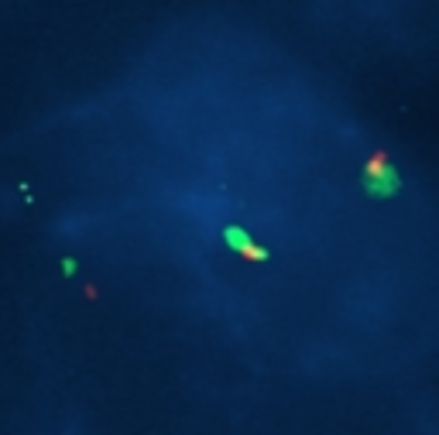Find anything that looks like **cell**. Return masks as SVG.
Masks as SVG:
<instances>
[{
    "label": "cell",
    "instance_id": "obj_3",
    "mask_svg": "<svg viewBox=\"0 0 439 435\" xmlns=\"http://www.w3.org/2000/svg\"><path fill=\"white\" fill-rule=\"evenodd\" d=\"M240 254H244L247 261H265V257H268V250H261V247H251V240L240 247Z\"/></svg>",
    "mask_w": 439,
    "mask_h": 435
},
{
    "label": "cell",
    "instance_id": "obj_2",
    "mask_svg": "<svg viewBox=\"0 0 439 435\" xmlns=\"http://www.w3.org/2000/svg\"><path fill=\"white\" fill-rule=\"evenodd\" d=\"M223 240H227V247H230V250H240V247H244V243H247V230H244V227H227V230H223Z\"/></svg>",
    "mask_w": 439,
    "mask_h": 435
},
{
    "label": "cell",
    "instance_id": "obj_1",
    "mask_svg": "<svg viewBox=\"0 0 439 435\" xmlns=\"http://www.w3.org/2000/svg\"><path fill=\"white\" fill-rule=\"evenodd\" d=\"M364 189H367L371 196H378V199H392L401 189V178H399V171H395V168L371 171V175L364 178Z\"/></svg>",
    "mask_w": 439,
    "mask_h": 435
}]
</instances>
